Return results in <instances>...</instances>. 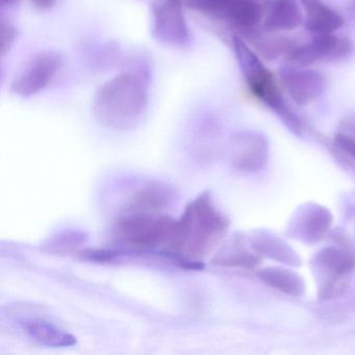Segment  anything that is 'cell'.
I'll list each match as a JSON object with an SVG mask.
<instances>
[{
    "instance_id": "1",
    "label": "cell",
    "mask_w": 355,
    "mask_h": 355,
    "mask_svg": "<svg viewBox=\"0 0 355 355\" xmlns=\"http://www.w3.org/2000/svg\"><path fill=\"white\" fill-rule=\"evenodd\" d=\"M151 66L144 55H135L123 72L105 82L93 101L97 121L112 130L128 132L140 125L147 113Z\"/></svg>"
},
{
    "instance_id": "2",
    "label": "cell",
    "mask_w": 355,
    "mask_h": 355,
    "mask_svg": "<svg viewBox=\"0 0 355 355\" xmlns=\"http://www.w3.org/2000/svg\"><path fill=\"white\" fill-rule=\"evenodd\" d=\"M230 220L218 209L209 191L191 201L180 219L163 257L189 269H202L201 259L211 253L225 238Z\"/></svg>"
},
{
    "instance_id": "3",
    "label": "cell",
    "mask_w": 355,
    "mask_h": 355,
    "mask_svg": "<svg viewBox=\"0 0 355 355\" xmlns=\"http://www.w3.org/2000/svg\"><path fill=\"white\" fill-rule=\"evenodd\" d=\"M175 220L163 213H124L114 225L112 239L116 248L112 259L124 255H157L167 250Z\"/></svg>"
},
{
    "instance_id": "4",
    "label": "cell",
    "mask_w": 355,
    "mask_h": 355,
    "mask_svg": "<svg viewBox=\"0 0 355 355\" xmlns=\"http://www.w3.org/2000/svg\"><path fill=\"white\" fill-rule=\"evenodd\" d=\"M232 46L239 67L251 94L271 110L290 132L296 136H302V122L284 101L274 74L263 65L242 37L234 35Z\"/></svg>"
},
{
    "instance_id": "5",
    "label": "cell",
    "mask_w": 355,
    "mask_h": 355,
    "mask_svg": "<svg viewBox=\"0 0 355 355\" xmlns=\"http://www.w3.org/2000/svg\"><path fill=\"white\" fill-rule=\"evenodd\" d=\"M317 277L320 300H331L343 294L355 268V257L344 247H325L311 261Z\"/></svg>"
},
{
    "instance_id": "6",
    "label": "cell",
    "mask_w": 355,
    "mask_h": 355,
    "mask_svg": "<svg viewBox=\"0 0 355 355\" xmlns=\"http://www.w3.org/2000/svg\"><path fill=\"white\" fill-rule=\"evenodd\" d=\"M151 35L159 44L171 49H186L191 44L182 0H153Z\"/></svg>"
},
{
    "instance_id": "7",
    "label": "cell",
    "mask_w": 355,
    "mask_h": 355,
    "mask_svg": "<svg viewBox=\"0 0 355 355\" xmlns=\"http://www.w3.org/2000/svg\"><path fill=\"white\" fill-rule=\"evenodd\" d=\"M63 65L61 53L41 51L33 55L12 80V94L30 98L42 92L55 80Z\"/></svg>"
},
{
    "instance_id": "8",
    "label": "cell",
    "mask_w": 355,
    "mask_h": 355,
    "mask_svg": "<svg viewBox=\"0 0 355 355\" xmlns=\"http://www.w3.org/2000/svg\"><path fill=\"white\" fill-rule=\"evenodd\" d=\"M332 221L329 209L318 203H305L297 209L288 221L286 236L304 244H315L329 232Z\"/></svg>"
},
{
    "instance_id": "9",
    "label": "cell",
    "mask_w": 355,
    "mask_h": 355,
    "mask_svg": "<svg viewBox=\"0 0 355 355\" xmlns=\"http://www.w3.org/2000/svg\"><path fill=\"white\" fill-rule=\"evenodd\" d=\"M269 153V141L261 132L242 130L236 132L230 140V163L240 171L257 172L263 169Z\"/></svg>"
},
{
    "instance_id": "10",
    "label": "cell",
    "mask_w": 355,
    "mask_h": 355,
    "mask_svg": "<svg viewBox=\"0 0 355 355\" xmlns=\"http://www.w3.org/2000/svg\"><path fill=\"white\" fill-rule=\"evenodd\" d=\"M279 76L291 99L299 107H305L318 101L327 89L325 76L311 68L284 65L280 69Z\"/></svg>"
},
{
    "instance_id": "11",
    "label": "cell",
    "mask_w": 355,
    "mask_h": 355,
    "mask_svg": "<svg viewBox=\"0 0 355 355\" xmlns=\"http://www.w3.org/2000/svg\"><path fill=\"white\" fill-rule=\"evenodd\" d=\"M174 199L175 191L171 187L155 180L147 182L128 197L124 213H162Z\"/></svg>"
},
{
    "instance_id": "12",
    "label": "cell",
    "mask_w": 355,
    "mask_h": 355,
    "mask_svg": "<svg viewBox=\"0 0 355 355\" xmlns=\"http://www.w3.org/2000/svg\"><path fill=\"white\" fill-rule=\"evenodd\" d=\"M304 24L302 9L296 0H274L265 5V15L259 28L268 33H286Z\"/></svg>"
},
{
    "instance_id": "13",
    "label": "cell",
    "mask_w": 355,
    "mask_h": 355,
    "mask_svg": "<svg viewBox=\"0 0 355 355\" xmlns=\"http://www.w3.org/2000/svg\"><path fill=\"white\" fill-rule=\"evenodd\" d=\"M253 250L261 257H267L288 267L301 266V259L298 253L279 236L259 230L253 232L248 238Z\"/></svg>"
},
{
    "instance_id": "14",
    "label": "cell",
    "mask_w": 355,
    "mask_h": 355,
    "mask_svg": "<svg viewBox=\"0 0 355 355\" xmlns=\"http://www.w3.org/2000/svg\"><path fill=\"white\" fill-rule=\"evenodd\" d=\"M24 331L35 342L51 348H65L76 345V336L49 320L42 318H26L20 320Z\"/></svg>"
},
{
    "instance_id": "15",
    "label": "cell",
    "mask_w": 355,
    "mask_h": 355,
    "mask_svg": "<svg viewBox=\"0 0 355 355\" xmlns=\"http://www.w3.org/2000/svg\"><path fill=\"white\" fill-rule=\"evenodd\" d=\"M211 263L219 267L255 270L261 265V257L253 250L248 239L236 236L225 243Z\"/></svg>"
},
{
    "instance_id": "16",
    "label": "cell",
    "mask_w": 355,
    "mask_h": 355,
    "mask_svg": "<svg viewBox=\"0 0 355 355\" xmlns=\"http://www.w3.org/2000/svg\"><path fill=\"white\" fill-rule=\"evenodd\" d=\"M304 10V28L313 35L334 34L344 26L340 14L322 0H300Z\"/></svg>"
},
{
    "instance_id": "17",
    "label": "cell",
    "mask_w": 355,
    "mask_h": 355,
    "mask_svg": "<svg viewBox=\"0 0 355 355\" xmlns=\"http://www.w3.org/2000/svg\"><path fill=\"white\" fill-rule=\"evenodd\" d=\"M263 15L265 5L259 0H232L218 19L242 34L261 26Z\"/></svg>"
},
{
    "instance_id": "18",
    "label": "cell",
    "mask_w": 355,
    "mask_h": 355,
    "mask_svg": "<svg viewBox=\"0 0 355 355\" xmlns=\"http://www.w3.org/2000/svg\"><path fill=\"white\" fill-rule=\"evenodd\" d=\"M241 35L267 61H275L278 58L290 53L296 46V42L291 37L284 36L280 33L265 32L259 26L246 31Z\"/></svg>"
},
{
    "instance_id": "19",
    "label": "cell",
    "mask_w": 355,
    "mask_h": 355,
    "mask_svg": "<svg viewBox=\"0 0 355 355\" xmlns=\"http://www.w3.org/2000/svg\"><path fill=\"white\" fill-rule=\"evenodd\" d=\"M259 279L270 288L280 291L292 297L304 295L306 286L304 279L297 272L284 267H266L257 272Z\"/></svg>"
},
{
    "instance_id": "20",
    "label": "cell",
    "mask_w": 355,
    "mask_h": 355,
    "mask_svg": "<svg viewBox=\"0 0 355 355\" xmlns=\"http://www.w3.org/2000/svg\"><path fill=\"white\" fill-rule=\"evenodd\" d=\"M311 45L319 61L338 62L349 59L355 53L353 41L334 34L313 35Z\"/></svg>"
},
{
    "instance_id": "21",
    "label": "cell",
    "mask_w": 355,
    "mask_h": 355,
    "mask_svg": "<svg viewBox=\"0 0 355 355\" xmlns=\"http://www.w3.org/2000/svg\"><path fill=\"white\" fill-rule=\"evenodd\" d=\"M85 242L86 239L84 234L67 230L49 239L44 245V248H46L49 252L63 254V253L76 252L80 250L83 248V245H85Z\"/></svg>"
},
{
    "instance_id": "22",
    "label": "cell",
    "mask_w": 355,
    "mask_h": 355,
    "mask_svg": "<svg viewBox=\"0 0 355 355\" xmlns=\"http://www.w3.org/2000/svg\"><path fill=\"white\" fill-rule=\"evenodd\" d=\"M334 145L355 161V115L347 117L334 136Z\"/></svg>"
},
{
    "instance_id": "23",
    "label": "cell",
    "mask_w": 355,
    "mask_h": 355,
    "mask_svg": "<svg viewBox=\"0 0 355 355\" xmlns=\"http://www.w3.org/2000/svg\"><path fill=\"white\" fill-rule=\"evenodd\" d=\"M232 1V0H186V6L192 11L218 19Z\"/></svg>"
},
{
    "instance_id": "24",
    "label": "cell",
    "mask_w": 355,
    "mask_h": 355,
    "mask_svg": "<svg viewBox=\"0 0 355 355\" xmlns=\"http://www.w3.org/2000/svg\"><path fill=\"white\" fill-rule=\"evenodd\" d=\"M119 49L111 45H96L92 49H88L89 61L96 64L97 67L103 65H110L112 62L116 61V58H119Z\"/></svg>"
},
{
    "instance_id": "25",
    "label": "cell",
    "mask_w": 355,
    "mask_h": 355,
    "mask_svg": "<svg viewBox=\"0 0 355 355\" xmlns=\"http://www.w3.org/2000/svg\"><path fill=\"white\" fill-rule=\"evenodd\" d=\"M16 38H17V30L15 26L10 20L1 17L0 21V43H1V57H5L8 53H10L13 45L15 44Z\"/></svg>"
},
{
    "instance_id": "26",
    "label": "cell",
    "mask_w": 355,
    "mask_h": 355,
    "mask_svg": "<svg viewBox=\"0 0 355 355\" xmlns=\"http://www.w3.org/2000/svg\"><path fill=\"white\" fill-rule=\"evenodd\" d=\"M30 1L36 9L41 10V11L51 10L58 3V0H30Z\"/></svg>"
},
{
    "instance_id": "27",
    "label": "cell",
    "mask_w": 355,
    "mask_h": 355,
    "mask_svg": "<svg viewBox=\"0 0 355 355\" xmlns=\"http://www.w3.org/2000/svg\"><path fill=\"white\" fill-rule=\"evenodd\" d=\"M16 1L17 0H0V5H1V8L11 7Z\"/></svg>"
}]
</instances>
